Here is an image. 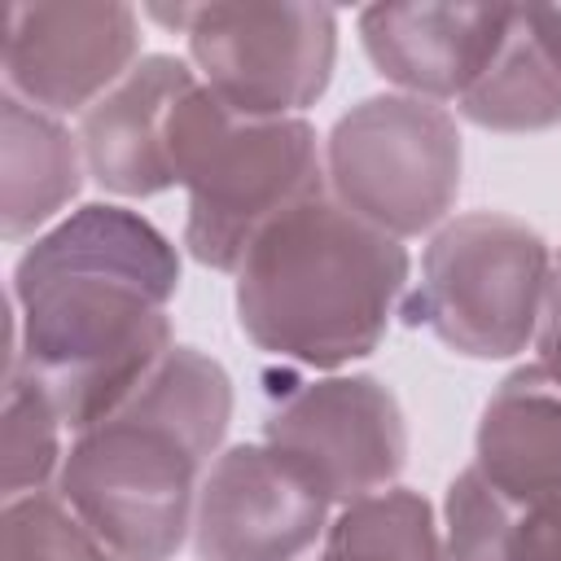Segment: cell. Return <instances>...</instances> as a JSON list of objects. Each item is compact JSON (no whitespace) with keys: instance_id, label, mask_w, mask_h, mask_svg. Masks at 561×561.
Segmentation results:
<instances>
[{"instance_id":"6da1fadb","label":"cell","mask_w":561,"mask_h":561,"mask_svg":"<svg viewBox=\"0 0 561 561\" xmlns=\"http://www.w3.org/2000/svg\"><path fill=\"white\" fill-rule=\"evenodd\" d=\"M175 241L127 202H83L9 272L4 373L35 377L70 434L123 408L175 351Z\"/></svg>"},{"instance_id":"7a4b0ae2","label":"cell","mask_w":561,"mask_h":561,"mask_svg":"<svg viewBox=\"0 0 561 561\" xmlns=\"http://www.w3.org/2000/svg\"><path fill=\"white\" fill-rule=\"evenodd\" d=\"M228 368L180 346L110 416L70 434L57 495L123 557L175 561L193 539V513L232 421Z\"/></svg>"},{"instance_id":"3957f363","label":"cell","mask_w":561,"mask_h":561,"mask_svg":"<svg viewBox=\"0 0 561 561\" xmlns=\"http://www.w3.org/2000/svg\"><path fill=\"white\" fill-rule=\"evenodd\" d=\"M408 285V245L316 193L254 237L232 272V307L263 355L346 373L386 342Z\"/></svg>"},{"instance_id":"277c9868","label":"cell","mask_w":561,"mask_h":561,"mask_svg":"<svg viewBox=\"0 0 561 561\" xmlns=\"http://www.w3.org/2000/svg\"><path fill=\"white\" fill-rule=\"evenodd\" d=\"M171 180L184 188V254L232 276L254 237L324 188L311 118H241L202 79L171 114Z\"/></svg>"},{"instance_id":"5b68a950","label":"cell","mask_w":561,"mask_h":561,"mask_svg":"<svg viewBox=\"0 0 561 561\" xmlns=\"http://www.w3.org/2000/svg\"><path fill=\"white\" fill-rule=\"evenodd\" d=\"M548 272L552 245L539 228L504 210H465L425 237L399 316L451 355L517 359L535 346Z\"/></svg>"},{"instance_id":"8992f818","label":"cell","mask_w":561,"mask_h":561,"mask_svg":"<svg viewBox=\"0 0 561 561\" xmlns=\"http://www.w3.org/2000/svg\"><path fill=\"white\" fill-rule=\"evenodd\" d=\"M460 175V118L438 101L377 92L337 114L324 136L329 197L403 245L456 215Z\"/></svg>"},{"instance_id":"52a82bcc","label":"cell","mask_w":561,"mask_h":561,"mask_svg":"<svg viewBox=\"0 0 561 561\" xmlns=\"http://www.w3.org/2000/svg\"><path fill=\"white\" fill-rule=\"evenodd\" d=\"M140 18L184 35L197 79L241 118H307L337 66L329 4H145Z\"/></svg>"},{"instance_id":"ba28073f","label":"cell","mask_w":561,"mask_h":561,"mask_svg":"<svg viewBox=\"0 0 561 561\" xmlns=\"http://www.w3.org/2000/svg\"><path fill=\"white\" fill-rule=\"evenodd\" d=\"M263 443L298 460L337 508L399 486L408 465L403 408L373 373H316L298 381L263 416Z\"/></svg>"},{"instance_id":"9c48e42d","label":"cell","mask_w":561,"mask_h":561,"mask_svg":"<svg viewBox=\"0 0 561 561\" xmlns=\"http://www.w3.org/2000/svg\"><path fill=\"white\" fill-rule=\"evenodd\" d=\"M140 26V9L123 0H18L4 18L0 92L79 123L145 57Z\"/></svg>"},{"instance_id":"30bf717a","label":"cell","mask_w":561,"mask_h":561,"mask_svg":"<svg viewBox=\"0 0 561 561\" xmlns=\"http://www.w3.org/2000/svg\"><path fill=\"white\" fill-rule=\"evenodd\" d=\"M337 504L272 443H228L197 495V561H311Z\"/></svg>"},{"instance_id":"8fae6325","label":"cell","mask_w":561,"mask_h":561,"mask_svg":"<svg viewBox=\"0 0 561 561\" xmlns=\"http://www.w3.org/2000/svg\"><path fill=\"white\" fill-rule=\"evenodd\" d=\"M513 4H364L359 44L390 92L456 105L491 66Z\"/></svg>"},{"instance_id":"7c38bea8","label":"cell","mask_w":561,"mask_h":561,"mask_svg":"<svg viewBox=\"0 0 561 561\" xmlns=\"http://www.w3.org/2000/svg\"><path fill=\"white\" fill-rule=\"evenodd\" d=\"M193 83L197 70L188 66V57L145 53L131 75L75 123L88 180L101 193L118 202H145L175 188L167 140L171 114Z\"/></svg>"},{"instance_id":"4fadbf2b","label":"cell","mask_w":561,"mask_h":561,"mask_svg":"<svg viewBox=\"0 0 561 561\" xmlns=\"http://www.w3.org/2000/svg\"><path fill=\"white\" fill-rule=\"evenodd\" d=\"M504 500L535 508L561 495V377L543 364H517L482 403L473 460Z\"/></svg>"},{"instance_id":"5bb4252c","label":"cell","mask_w":561,"mask_h":561,"mask_svg":"<svg viewBox=\"0 0 561 561\" xmlns=\"http://www.w3.org/2000/svg\"><path fill=\"white\" fill-rule=\"evenodd\" d=\"M451 110L495 136L561 127V4L508 9V31L491 66Z\"/></svg>"},{"instance_id":"9a60e30c","label":"cell","mask_w":561,"mask_h":561,"mask_svg":"<svg viewBox=\"0 0 561 561\" xmlns=\"http://www.w3.org/2000/svg\"><path fill=\"white\" fill-rule=\"evenodd\" d=\"M88 180L75 123L0 92V237L31 241L75 210Z\"/></svg>"},{"instance_id":"2e32d148","label":"cell","mask_w":561,"mask_h":561,"mask_svg":"<svg viewBox=\"0 0 561 561\" xmlns=\"http://www.w3.org/2000/svg\"><path fill=\"white\" fill-rule=\"evenodd\" d=\"M311 561H447L434 504L412 486H390L342 504Z\"/></svg>"},{"instance_id":"e0dca14e","label":"cell","mask_w":561,"mask_h":561,"mask_svg":"<svg viewBox=\"0 0 561 561\" xmlns=\"http://www.w3.org/2000/svg\"><path fill=\"white\" fill-rule=\"evenodd\" d=\"M70 430L48 399V390L26 373H4V408H0V495H35L57 486L66 465Z\"/></svg>"},{"instance_id":"ac0fdd59","label":"cell","mask_w":561,"mask_h":561,"mask_svg":"<svg viewBox=\"0 0 561 561\" xmlns=\"http://www.w3.org/2000/svg\"><path fill=\"white\" fill-rule=\"evenodd\" d=\"M0 561H123L61 495L57 486L4 500Z\"/></svg>"},{"instance_id":"d6986e66","label":"cell","mask_w":561,"mask_h":561,"mask_svg":"<svg viewBox=\"0 0 561 561\" xmlns=\"http://www.w3.org/2000/svg\"><path fill=\"white\" fill-rule=\"evenodd\" d=\"M522 508L504 500L473 465H465L443 495V552L447 561H513V530Z\"/></svg>"},{"instance_id":"ffe728a7","label":"cell","mask_w":561,"mask_h":561,"mask_svg":"<svg viewBox=\"0 0 561 561\" xmlns=\"http://www.w3.org/2000/svg\"><path fill=\"white\" fill-rule=\"evenodd\" d=\"M513 561H561V495L522 508L513 530Z\"/></svg>"},{"instance_id":"44dd1931","label":"cell","mask_w":561,"mask_h":561,"mask_svg":"<svg viewBox=\"0 0 561 561\" xmlns=\"http://www.w3.org/2000/svg\"><path fill=\"white\" fill-rule=\"evenodd\" d=\"M535 364H543L552 377H561V245H552V272L543 294V316L535 329Z\"/></svg>"}]
</instances>
